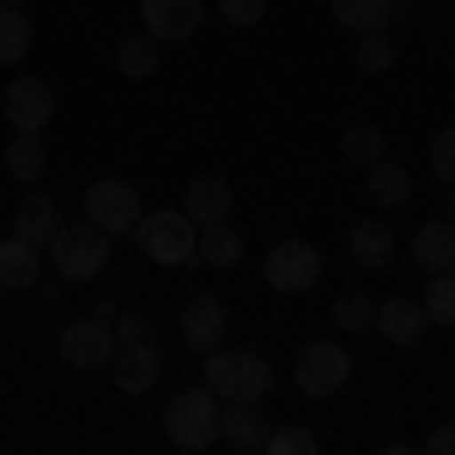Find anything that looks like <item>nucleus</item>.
<instances>
[{"label":"nucleus","mask_w":455,"mask_h":455,"mask_svg":"<svg viewBox=\"0 0 455 455\" xmlns=\"http://www.w3.org/2000/svg\"><path fill=\"white\" fill-rule=\"evenodd\" d=\"M31 55V19L19 6H0V68H19Z\"/></svg>","instance_id":"obj_25"},{"label":"nucleus","mask_w":455,"mask_h":455,"mask_svg":"<svg viewBox=\"0 0 455 455\" xmlns=\"http://www.w3.org/2000/svg\"><path fill=\"white\" fill-rule=\"evenodd\" d=\"M49 261H55L68 280H98V274L109 267V231H98L92 219L61 225V231L49 237Z\"/></svg>","instance_id":"obj_4"},{"label":"nucleus","mask_w":455,"mask_h":455,"mask_svg":"<svg viewBox=\"0 0 455 455\" xmlns=\"http://www.w3.org/2000/svg\"><path fill=\"white\" fill-rule=\"evenodd\" d=\"M207 388L219 401H261L274 388V364L249 347H212L207 352Z\"/></svg>","instance_id":"obj_1"},{"label":"nucleus","mask_w":455,"mask_h":455,"mask_svg":"<svg viewBox=\"0 0 455 455\" xmlns=\"http://www.w3.org/2000/svg\"><path fill=\"white\" fill-rule=\"evenodd\" d=\"M140 19H146V36H158V43H188V36L201 31L207 6H201V0H140Z\"/></svg>","instance_id":"obj_10"},{"label":"nucleus","mask_w":455,"mask_h":455,"mask_svg":"<svg viewBox=\"0 0 455 455\" xmlns=\"http://www.w3.org/2000/svg\"><path fill=\"white\" fill-rule=\"evenodd\" d=\"M237 255H243V237H237V225H231V219H219V225H201L195 261H207V267H231Z\"/></svg>","instance_id":"obj_21"},{"label":"nucleus","mask_w":455,"mask_h":455,"mask_svg":"<svg viewBox=\"0 0 455 455\" xmlns=\"http://www.w3.org/2000/svg\"><path fill=\"white\" fill-rule=\"evenodd\" d=\"M6 171L19 176V182H36V176L49 171V152H43V134H12V146H6Z\"/></svg>","instance_id":"obj_26"},{"label":"nucleus","mask_w":455,"mask_h":455,"mask_svg":"<svg viewBox=\"0 0 455 455\" xmlns=\"http://www.w3.org/2000/svg\"><path fill=\"white\" fill-rule=\"evenodd\" d=\"M219 19H231L237 31H249V25L267 19V0H219Z\"/></svg>","instance_id":"obj_32"},{"label":"nucleus","mask_w":455,"mask_h":455,"mask_svg":"<svg viewBox=\"0 0 455 455\" xmlns=\"http://www.w3.org/2000/svg\"><path fill=\"white\" fill-rule=\"evenodd\" d=\"M61 231V212H55V201L49 195H25L19 201V212H12V237H25V243L49 249V237Z\"/></svg>","instance_id":"obj_18"},{"label":"nucleus","mask_w":455,"mask_h":455,"mask_svg":"<svg viewBox=\"0 0 455 455\" xmlns=\"http://www.w3.org/2000/svg\"><path fill=\"white\" fill-rule=\"evenodd\" d=\"M431 176H437L443 188L455 182V122H450V128H437V140H431Z\"/></svg>","instance_id":"obj_31"},{"label":"nucleus","mask_w":455,"mask_h":455,"mask_svg":"<svg viewBox=\"0 0 455 455\" xmlns=\"http://www.w3.org/2000/svg\"><path fill=\"white\" fill-rule=\"evenodd\" d=\"M164 437H171L176 450L201 455L219 443V395H212L207 383L201 388H182L171 407H164Z\"/></svg>","instance_id":"obj_2"},{"label":"nucleus","mask_w":455,"mask_h":455,"mask_svg":"<svg viewBox=\"0 0 455 455\" xmlns=\"http://www.w3.org/2000/svg\"><path fill=\"white\" fill-rule=\"evenodd\" d=\"M425 455H455V425H437V431L425 437Z\"/></svg>","instance_id":"obj_34"},{"label":"nucleus","mask_w":455,"mask_h":455,"mask_svg":"<svg viewBox=\"0 0 455 455\" xmlns=\"http://www.w3.org/2000/svg\"><path fill=\"white\" fill-rule=\"evenodd\" d=\"M334 6V19H340V31L364 36V31H388V0H328Z\"/></svg>","instance_id":"obj_23"},{"label":"nucleus","mask_w":455,"mask_h":455,"mask_svg":"<svg viewBox=\"0 0 455 455\" xmlns=\"http://www.w3.org/2000/svg\"><path fill=\"white\" fill-rule=\"evenodd\" d=\"M128 340H152V315L146 310H122L116 315V347H128Z\"/></svg>","instance_id":"obj_33"},{"label":"nucleus","mask_w":455,"mask_h":455,"mask_svg":"<svg viewBox=\"0 0 455 455\" xmlns=\"http://www.w3.org/2000/svg\"><path fill=\"white\" fill-rule=\"evenodd\" d=\"M425 328H431V315H425L419 298H388V304H377V334H383L388 347H419Z\"/></svg>","instance_id":"obj_14"},{"label":"nucleus","mask_w":455,"mask_h":455,"mask_svg":"<svg viewBox=\"0 0 455 455\" xmlns=\"http://www.w3.org/2000/svg\"><path fill=\"white\" fill-rule=\"evenodd\" d=\"M261 455H315V431H304V425H280V431H267V450Z\"/></svg>","instance_id":"obj_30"},{"label":"nucleus","mask_w":455,"mask_h":455,"mask_svg":"<svg viewBox=\"0 0 455 455\" xmlns=\"http://www.w3.org/2000/svg\"><path fill=\"white\" fill-rule=\"evenodd\" d=\"M340 158H347V164H358V171H371L377 158H388L383 128H377V122H352L347 134H340Z\"/></svg>","instance_id":"obj_22"},{"label":"nucleus","mask_w":455,"mask_h":455,"mask_svg":"<svg viewBox=\"0 0 455 455\" xmlns=\"http://www.w3.org/2000/svg\"><path fill=\"white\" fill-rule=\"evenodd\" d=\"M334 322H340L347 334H364V328H377V298H364V291H340V304H334Z\"/></svg>","instance_id":"obj_28"},{"label":"nucleus","mask_w":455,"mask_h":455,"mask_svg":"<svg viewBox=\"0 0 455 455\" xmlns=\"http://www.w3.org/2000/svg\"><path fill=\"white\" fill-rule=\"evenodd\" d=\"M158 371H164V358H158L152 340H128V347H116V358H109V377H116V388H128V395H146V388L158 383Z\"/></svg>","instance_id":"obj_12"},{"label":"nucleus","mask_w":455,"mask_h":455,"mask_svg":"<svg viewBox=\"0 0 455 455\" xmlns=\"http://www.w3.org/2000/svg\"><path fill=\"white\" fill-rule=\"evenodd\" d=\"M413 261H419L425 274L455 267V219H431V225L413 231Z\"/></svg>","instance_id":"obj_17"},{"label":"nucleus","mask_w":455,"mask_h":455,"mask_svg":"<svg viewBox=\"0 0 455 455\" xmlns=\"http://www.w3.org/2000/svg\"><path fill=\"white\" fill-rule=\"evenodd\" d=\"M352 61H358L364 73H388V68H395V36H388V31H364V36H358V49H352Z\"/></svg>","instance_id":"obj_29"},{"label":"nucleus","mask_w":455,"mask_h":455,"mask_svg":"<svg viewBox=\"0 0 455 455\" xmlns=\"http://www.w3.org/2000/svg\"><path fill=\"white\" fill-rule=\"evenodd\" d=\"M140 188L134 182H122V176H98L92 188H85V219L109 231V237H122V231H134L140 225Z\"/></svg>","instance_id":"obj_6"},{"label":"nucleus","mask_w":455,"mask_h":455,"mask_svg":"<svg viewBox=\"0 0 455 455\" xmlns=\"http://www.w3.org/2000/svg\"><path fill=\"white\" fill-rule=\"evenodd\" d=\"M419 304H425V315H431L437 328H455V267L431 274V291H425Z\"/></svg>","instance_id":"obj_27"},{"label":"nucleus","mask_w":455,"mask_h":455,"mask_svg":"<svg viewBox=\"0 0 455 455\" xmlns=\"http://www.w3.org/2000/svg\"><path fill=\"white\" fill-rule=\"evenodd\" d=\"M61 358H68L73 371H98L116 358V322L109 315H79L61 328Z\"/></svg>","instance_id":"obj_7"},{"label":"nucleus","mask_w":455,"mask_h":455,"mask_svg":"<svg viewBox=\"0 0 455 455\" xmlns=\"http://www.w3.org/2000/svg\"><path fill=\"white\" fill-rule=\"evenodd\" d=\"M134 237H140L146 261H158V267H188L195 261V243H201V231H195V219L182 207H164V212H140V225H134Z\"/></svg>","instance_id":"obj_3"},{"label":"nucleus","mask_w":455,"mask_h":455,"mask_svg":"<svg viewBox=\"0 0 455 455\" xmlns=\"http://www.w3.org/2000/svg\"><path fill=\"white\" fill-rule=\"evenodd\" d=\"M450 219H455V182H450Z\"/></svg>","instance_id":"obj_35"},{"label":"nucleus","mask_w":455,"mask_h":455,"mask_svg":"<svg viewBox=\"0 0 455 455\" xmlns=\"http://www.w3.org/2000/svg\"><path fill=\"white\" fill-rule=\"evenodd\" d=\"M364 195H371V207L401 212L407 201H413V171H407V164H395V158H377V164L364 171Z\"/></svg>","instance_id":"obj_15"},{"label":"nucleus","mask_w":455,"mask_h":455,"mask_svg":"<svg viewBox=\"0 0 455 455\" xmlns=\"http://www.w3.org/2000/svg\"><path fill=\"white\" fill-rule=\"evenodd\" d=\"M352 377V352L340 340H310V347L298 352V364H291V383L304 388L310 401H328V395H340Z\"/></svg>","instance_id":"obj_5"},{"label":"nucleus","mask_w":455,"mask_h":455,"mask_svg":"<svg viewBox=\"0 0 455 455\" xmlns=\"http://www.w3.org/2000/svg\"><path fill=\"white\" fill-rule=\"evenodd\" d=\"M261 274H267V285L274 291H310L315 280H322V249L315 243H274L267 249V261H261Z\"/></svg>","instance_id":"obj_8"},{"label":"nucleus","mask_w":455,"mask_h":455,"mask_svg":"<svg viewBox=\"0 0 455 455\" xmlns=\"http://www.w3.org/2000/svg\"><path fill=\"white\" fill-rule=\"evenodd\" d=\"M43 249L25 243V237H6L0 243V285H12V291H31L36 274H43V261H36Z\"/></svg>","instance_id":"obj_20"},{"label":"nucleus","mask_w":455,"mask_h":455,"mask_svg":"<svg viewBox=\"0 0 455 455\" xmlns=\"http://www.w3.org/2000/svg\"><path fill=\"white\" fill-rule=\"evenodd\" d=\"M274 425L255 413V401H219V443L237 455H261Z\"/></svg>","instance_id":"obj_11"},{"label":"nucleus","mask_w":455,"mask_h":455,"mask_svg":"<svg viewBox=\"0 0 455 455\" xmlns=\"http://www.w3.org/2000/svg\"><path fill=\"white\" fill-rule=\"evenodd\" d=\"M116 68H122V79H152L158 73V36H122L116 43Z\"/></svg>","instance_id":"obj_24"},{"label":"nucleus","mask_w":455,"mask_h":455,"mask_svg":"<svg viewBox=\"0 0 455 455\" xmlns=\"http://www.w3.org/2000/svg\"><path fill=\"white\" fill-rule=\"evenodd\" d=\"M182 212L195 219V231H201V225H219V219H231V182H225V176H195L188 195H182Z\"/></svg>","instance_id":"obj_16"},{"label":"nucleus","mask_w":455,"mask_h":455,"mask_svg":"<svg viewBox=\"0 0 455 455\" xmlns=\"http://www.w3.org/2000/svg\"><path fill=\"white\" fill-rule=\"evenodd\" d=\"M347 249H352L358 267H388V261H395V231H388L383 219H358L352 237H347Z\"/></svg>","instance_id":"obj_19"},{"label":"nucleus","mask_w":455,"mask_h":455,"mask_svg":"<svg viewBox=\"0 0 455 455\" xmlns=\"http://www.w3.org/2000/svg\"><path fill=\"white\" fill-rule=\"evenodd\" d=\"M49 116H55V85L36 79V73H19L6 85V122H12V134H43Z\"/></svg>","instance_id":"obj_9"},{"label":"nucleus","mask_w":455,"mask_h":455,"mask_svg":"<svg viewBox=\"0 0 455 455\" xmlns=\"http://www.w3.org/2000/svg\"><path fill=\"white\" fill-rule=\"evenodd\" d=\"M0 6H25V0H0Z\"/></svg>","instance_id":"obj_36"},{"label":"nucleus","mask_w":455,"mask_h":455,"mask_svg":"<svg viewBox=\"0 0 455 455\" xmlns=\"http://www.w3.org/2000/svg\"><path fill=\"white\" fill-rule=\"evenodd\" d=\"M182 340L195 352L225 347V304H219L212 291H195V298L182 304Z\"/></svg>","instance_id":"obj_13"}]
</instances>
